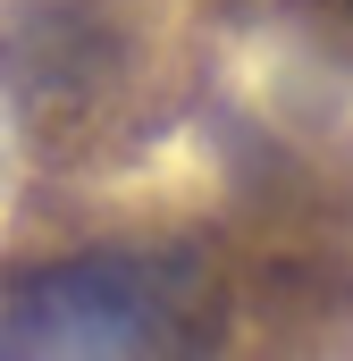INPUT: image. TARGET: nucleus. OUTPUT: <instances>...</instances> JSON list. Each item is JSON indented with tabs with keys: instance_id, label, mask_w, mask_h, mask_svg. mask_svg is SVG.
I'll return each instance as SVG.
<instances>
[{
	"instance_id": "2",
	"label": "nucleus",
	"mask_w": 353,
	"mask_h": 361,
	"mask_svg": "<svg viewBox=\"0 0 353 361\" xmlns=\"http://www.w3.org/2000/svg\"><path fill=\"white\" fill-rule=\"evenodd\" d=\"M126 34L101 0H17L0 8V101L25 135L76 143L126 85Z\"/></svg>"
},
{
	"instance_id": "1",
	"label": "nucleus",
	"mask_w": 353,
	"mask_h": 361,
	"mask_svg": "<svg viewBox=\"0 0 353 361\" xmlns=\"http://www.w3.org/2000/svg\"><path fill=\"white\" fill-rule=\"evenodd\" d=\"M210 286L185 252H76L8 277L0 353H193L210 328Z\"/></svg>"
}]
</instances>
